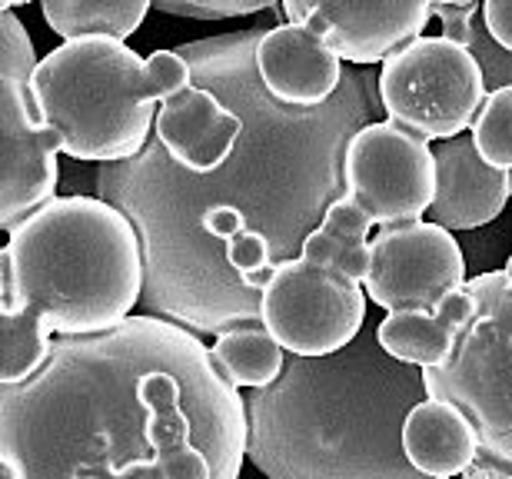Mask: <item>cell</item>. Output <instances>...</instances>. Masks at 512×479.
Masks as SVG:
<instances>
[{
  "instance_id": "1",
  "label": "cell",
  "mask_w": 512,
  "mask_h": 479,
  "mask_svg": "<svg viewBox=\"0 0 512 479\" xmlns=\"http://www.w3.org/2000/svg\"><path fill=\"white\" fill-rule=\"evenodd\" d=\"M266 30H233L177 47L193 84L243 117L240 144L217 173L180 170L157 140L137 160L97 167L100 200L124 210L140 233L147 263L140 307L190 333L220 336L260 320V293L223 280L213 263L200 237L203 213L240 210L250 230L273 243L276 267L296 260L306 237L346 197L343 157L353 134L376 124L373 114L383 107L380 77L366 70H346L340 94L320 110L283 107L256 74V44Z\"/></svg>"
},
{
  "instance_id": "2",
  "label": "cell",
  "mask_w": 512,
  "mask_h": 479,
  "mask_svg": "<svg viewBox=\"0 0 512 479\" xmlns=\"http://www.w3.org/2000/svg\"><path fill=\"white\" fill-rule=\"evenodd\" d=\"M187 443L217 479H240L247 403L210 346L170 320L57 336L44 370L0 383V479H163Z\"/></svg>"
},
{
  "instance_id": "3",
  "label": "cell",
  "mask_w": 512,
  "mask_h": 479,
  "mask_svg": "<svg viewBox=\"0 0 512 479\" xmlns=\"http://www.w3.org/2000/svg\"><path fill=\"white\" fill-rule=\"evenodd\" d=\"M426 373L393 360L366 323L323 360L286 353L283 376L247 403V460L266 479H429L406 460V416Z\"/></svg>"
},
{
  "instance_id": "4",
  "label": "cell",
  "mask_w": 512,
  "mask_h": 479,
  "mask_svg": "<svg viewBox=\"0 0 512 479\" xmlns=\"http://www.w3.org/2000/svg\"><path fill=\"white\" fill-rule=\"evenodd\" d=\"M0 250V383L44 370L57 336L127 323L147 290L137 227L100 197H57Z\"/></svg>"
},
{
  "instance_id": "5",
  "label": "cell",
  "mask_w": 512,
  "mask_h": 479,
  "mask_svg": "<svg viewBox=\"0 0 512 479\" xmlns=\"http://www.w3.org/2000/svg\"><path fill=\"white\" fill-rule=\"evenodd\" d=\"M193 87L177 50L140 57L124 40H70L40 57L30 80L34 114L60 140V154L80 163L137 160L150 144L160 104Z\"/></svg>"
},
{
  "instance_id": "6",
  "label": "cell",
  "mask_w": 512,
  "mask_h": 479,
  "mask_svg": "<svg viewBox=\"0 0 512 479\" xmlns=\"http://www.w3.org/2000/svg\"><path fill=\"white\" fill-rule=\"evenodd\" d=\"M473 313L443 370L426 373V393L453 403L479 433L476 466L512 476V283L486 270L466 283Z\"/></svg>"
},
{
  "instance_id": "7",
  "label": "cell",
  "mask_w": 512,
  "mask_h": 479,
  "mask_svg": "<svg viewBox=\"0 0 512 479\" xmlns=\"http://www.w3.org/2000/svg\"><path fill=\"white\" fill-rule=\"evenodd\" d=\"M489 97L486 74L469 47L419 37L380 70L383 114L423 140H456L473 130Z\"/></svg>"
},
{
  "instance_id": "8",
  "label": "cell",
  "mask_w": 512,
  "mask_h": 479,
  "mask_svg": "<svg viewBox=\"0 0 512 479\" xmlns=\"http://www.w3.org/2000/svg\"><path fill=\"white\" fill-rule=\"evenodd\" d=\"M363 283L296 257L273 270L260 293V323L286 353L323 360L346 350L366 326Z\"/></svg>"
},
{
  "instance_id": "9",
  "label": "cell",
  "mask_w": 512,
  "mask_h": 479,
  "mask_svg": "<svg viewBox=\"0 0 512 479\" xmlns=\"http://www.w3.org/2000/svg\"><path fill=\"white\" fill-rule=\"evenodd\" d=\"M346 197L356 200L373 227L423 220L436 200V157L413 130L376 120L356 130L343 157Z\"/></svg>"
},
{
  "instance_id": "10",
  "label": "cell",
  "mask_w": 512,
  "mask_h": 479,
  "mask_svg": "<svg viewBox=\"0 0 512 479\" xmlns=\"http://www.w3.org/2000/svg\"><path fill=\"white\" fill-rule=\"evenodd\" d=\"M466 283L463 247L436 223H396L373 237V267L363 290L386 313H436Z\"/></svg>"
},
{
  "instance_id": "11",
  "label": "cell",
  "mask_w": 512,
  "mask_h": 479,
  "mask_svg": "<svg viewBox=\"0 0 512 479\" xmlns=\"http://www.w3.org/2000/svg\"><path fill=\"white\" fill-rule=\"evenodd\" d=\"M57 154L60 140L37 120L30 90L0 80V227L7 233L57 200Z\"/></svg>"
},
{
  "instance_id": "12",
  "label": "cell",
  "mask_w": 512,
  "mask_h": 479,
  "mask_svg": "<svg viewBox=\"0 0 512 479\" xmlns=\"http://www.w3.org/2000/svg\"><path fill=\"white\" fill-rule=\"evenodd\" d=\"M286 24H303L326 40V47L346 64H386L396 50L423 37L433 20L429 0L399 4H343V0H283Z\"/></svg>"
},
{
  "instance_id": "13",
  "label": "cell",
  "mask_w": 512,
  "mask_h": 479,
  "mask_svg": "<svg viewBox=\"0 0 512 479\" xmlns=\"http://www.w3.org/2000/svg\"><path fill=\"white\" fill-rule=\"evenodd\" d=\"M256 74L266 94L293 110H320L340 94L343 60L303 24H276L256 44Z\"/></svg>"
},
{
  "instance_id": "14",
  "label": "cell",
  "mask_w": 512,
  "mask_h": 479,
  "mask_svg": "<svg viewBox=\"0 0 512 479\" xmlns=\"http://www.w3.org/2000/svg\"><path fill=\"white\" fill-rule=\"evenodd\" d=\"M243 137V117L213 90L193 84L157 110L153 140L193 177H210L233 157Z\"/></svg>"
},
{
  "instance_id": "15",
  "label": "cell",
  "mask_w": 512,
  "mask_h": 479,
  "mask_svg": "<svg viewBox=\"0 0 512 479\" xmlns=\"http://www.w3.org/2000/svg\"><path fill=\"white\" fill-rule=\"evenodd\" d=\"M436 200L426 220L449 233L493 223L512 197V173H503L479 157L473 137L463 134L433 147Z\"/></svg>"
},
{
  "instance_id": "16",
  "label": "cell",
  "mask_w": 512,
  "mask_h": 479,
  "mask_svg": "<svg viewBox=\"0 0 512 479\" xmlns=\"http://www.w3.org/2000/svg\"><path fill=\"white\" fill-rule=\"evenodd\" d=\"M406 460L429 479L463 476L479 460V433L476 426L456 410L453 403L433 400L419 403L406 416L403 426Z\"/></svg>"
},
{
  "instance_id": "17",
  "label": "cell",
  "mask_w": 512,
  "mask_h": 479,
  "mask_svg": "<svg viewBox=\"0 0 512 479\" xmlns=\"http://www.w3.org/2000/svg\"><path fill=\"white\" fill-rule=\"evenodd\" d=\"M373 220L366 210L350 197H340L326 213L320 230H313L303 243V260L316 267H330L353 283H366L373 267V243H370Z\"/></svg>"
},
{
  "instance_id": "18",
  "label": "cell",
  "mask_w": 512,
  "mask_h": 479,
  "mask_svg": "<svg viewBox=\"0 0 512 479\" xmlns=\"http://www.w3.org/2000/svg\"><path fill=\"white\" fill-rule=\"evenodd\" d=\"M210 356L217 363L233 390H266L283 376L286 350L273 340L270 330L256 323H240L233 330L220 333L210 346Z\"/></svg>"
},
{
  "instance_id": "19",
  "label": "cell",
  "mask_w": 512,
  "mask_h": 479,
  "mask_svg": "<svg viewBox=\"0 0 512 479\" xmlns=\"http://www.w3.org/2000/svg\"><path fill=\"white\" fill-rule=\"evenodd\" d=\"M150 10L153 0H114V4H104V0H44L40 4L47 27L57 37H64V44L87 37L127 40Z\"/></svg>"
},
{
  "instance_id": "20",
  "label": "cell",
  "mask_w": 512,
  "mask_h": 479,
  "mask_svg": "<svg viewBox=\"0 0 512 479\" xmlns=\"http://www.w3.org/2000/svg\"><path fill=\"white\" fill-rule=\"evenodd\" d=\"M376 336L393 360L416 370H443L459 343V330L439 313H389L376 323Z\"/></svg>"
},
{
  "instance_id": "21",
  "label": "cell",
  "mask_w": 512,
  "mask_h": 479,
  "mask_svg": "<svg viewBox=\"0 0 512 479\" xmlns=\"http://www.w3.org/2000/svg\"><path fill=\"white\" fill-rule=\"evenodd\" d=\"M469 137L489 167L512 173V87H499L486 97Z\"/></svg>"
},
{
  "instance_id": "22",
  "label": "cell",
  "mask_w": 512,
  "mask_h": 479,
  "mask_svg": "<svg viewBox=\"0 0 512 479\" xmlns=\"http://www.w3.org/2000/svg\"><path fill=\"white\" fill-rule=\"evenodd\" d=\"M40 67L34 57V44H30L24 24L14 10L0 7V80H17V84L30 87Z\"/></svg>"
},
{
  "instance_id": "23",
  "label": "cell",
  "mask_w": 512,
  "mask_h": 479,
  "mask_svg": "<svg viewBox=\"0 0 512 479\" xmlns=\"http://www.w3.org/2000/svg\"><path fill=\"white\" fill-rule=\"evenodd\" d=\"M276 7L280 4H273V0H153V10L187 20H233Z\"/></svg>"
},
{
  "instance_id": "24",
  "label": "cell",
  "mask_w": 512,
  "mask_h": 479,
  "mask_svg": "<svg viewBox=\"0 0 512 479\" xmlns=\"http://www.w3.org/2000/svg\"><path fill=\"white\" fill-rule=\"evenodd\" d=\"M433 17L443 24V37L459 47H473L476 17H483V4L476 0H429Z\"/></svg>"
},
{
  "instance_id": "25",
  "label": "cell",
  "mask_w": 512,
  "mask_h": 479,
  "mask_svg": "<svg viewBox=\"0 0 512 479\" xmlns=\"http://www.w3.org/2000/svg\"><path fill=\"white\" fill-rule=\"evenodd\" d=\"M473 57L479 60V67H483L486 74V87L489 94L499 87H512V54H506V50H499L493 44V37L486 34L483 24H476V34H473Z\"/></svg>"
},
{
  "instance_id": "26",
  "label": "cell",
  "mask_w": 512,
  "mask_h": 479,
  "mask_svg": "<svg viewBox=\"0 0 512 479\" xmlns=\"http://www.w3.org/2000/svg\"><path fill=\"white\" fill-rule=\"evenodd\" d=\"M483 27L499 50L512 54V0H486L483 4Z\"/></svg>"
},
{
  "instance_id": "27",
  "label": "cell",
  "mask_w": 512,
  "mask_h": 479,
  "mask_svg": "<svg viewBox=\"0 0 512 479\" xmlns=\"http://www.w3.org/2000/svg\"><path fill=\"white\" fill-rule=\"evenodd\" d=\"M509 479H512V476H509Z\"/></svg>"
}]
</instances>
